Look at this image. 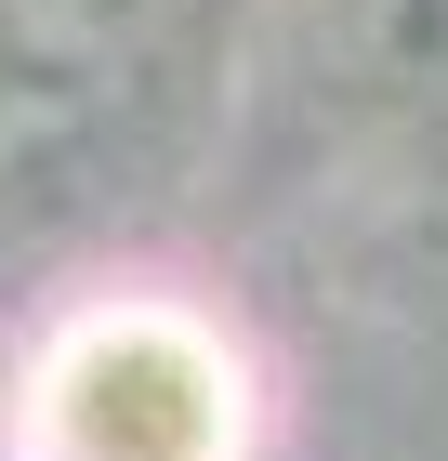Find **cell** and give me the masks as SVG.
Listing matches in <instances>:
<instances>
[{"label": "cell", "instance_id": "cell-1", "mask_svg": "<svg viewBox=\"0 0 448 461\" xmlns=\"http://www.w3.org/2000/svg\"><path fill=\"white\" fill-rule=\"evenodd\" d=\"M185 14L198 0H0V53L40 79H105V67H145Z\"/></svg>", "mask_w": 448, "mask_h": 461}, {"label": "cell", "instance_id": "cell-2", "mask_svg": "<svg viewBox=\"0 0 448 461\" xmlns=\"http://www.w3.org/2000/svg\"><path fill=\"white\" fill-rule=\"evenodd\" d=\"M343 53L370 93L448 119V0H343Z\"/></svg>", "mask_w": 448, "mask_h": 461}]
</instances>
